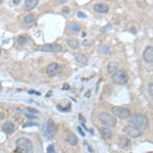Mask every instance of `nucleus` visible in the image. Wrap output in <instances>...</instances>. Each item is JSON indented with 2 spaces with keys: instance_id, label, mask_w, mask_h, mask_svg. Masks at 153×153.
I'll use <instances>...</instances> for the list:
<instances>
[{
  "instance_id": "2f4dec72",
  "label": "nucleus",
  "mask_w": 153,
  "mask_h": 153,
  "mask_svg": "<svg viewBox=\"0 0 153 153\" xmlns=\"http://www.w3.org/2000/svg\"><path fill=\"white\" fill-rule=\"evenodd\" d=\"M27 117H28L29 118H35V117H33V115H27Z\"/></svg>"
},
{
  "instance_id": "9b49d317",
  "label": "nucleus",
  "mask_w": 153,
  "mask_h": 153,
  "mask_svg": "<svg viewBox=\"0 0 153 153\" xmlns=\"http://www.w3.org/2000/svg\"><path fill=\"white\" fill-rule=\"evenodd\" d=\"M94 10L98 13H107L109 11V6L105 3H97L94 5Z\"/></svg>"
},
{
  "instance_id": "f3484780",
  "label": "nucleus",
  "mask_w": 153,
  "mask_h": 153,
  "mask_svg": "<svg viewBox=\"0 0 153 153\" xmlns=\"http://www.w3.org/2000/svg\"><path fill=\"white\" fill-rule=\"evenodd\" d=\"M68 46L73 49H76V48H79V46H80V42L76 40V38H70L68 40Z\"/></svg>"
},
{
  "instance_id": "c85d7f7f",
  "label": "nucleus",
  "mask_w": 153,
  "mask_h": 153,
  "mask_svg": "<svg viewBox=\"0 0 153 153\" xmlns=\"http://www.w3.org/2000/svg\"><path fill=\"white\" fill-rule=\"evenodd\" d=\"M19 1H21V0H13V3L14 4H19Z\"/></svg>"
},
{
  "instance_id": "39448f33",
  "label": "nucleus",
  "mask_w": 153,
  "mask_h": 153,
  "mask_svg": "<svg viewBox=\"0 0 153 153\" xmlns=\"http://www.w3.org/2000/svg\"><path fill=\"white\" fill-rule=\"evenodd\" d=\"M112 82L117 84V85H124L128 82V75L125 71L118 70L117 73H114L111 76Z\"/></svg>"
},
{
  "instance_id": "cd10ccee",
  "label": "nucleus",
  "mask_w": 153,
  "mask_h": 153,
  "mask_svg": "<svg viewBox=\"0 0 153 153\" xmlns=\"http://www.w3.org/2000/svg\"><path fill=\"white\" fill-rule=\"evenodd\" d=\"M30 93H32V94H36V95H40V93L35 92V91H30Z\"/></svg>"
},
{
  "instance_id": "f8f14e48",
  "label": "nucleus",
  "mask_w": 153,
  "mask_h": 153,
  "mask_svg": "<svg viewBox=\"0 0 153 153\" xmlns=\"http://www.w3.org/2000/svg\"><path fill=\"white\" fill-rule=\"evenodd\" d=\"M99 133L101 135V137L103 138V139H110L112 136V132L111 130L109 129L108 127H102L99 129Z\"/></svg>"
},
{
  "instance_id": "412c9836",
  "label": "nucleus",
  "mask_w": 153,
  "mask_h": 153,
  "mask_svg": "<svg viewBox=\"0 0 153 153\" xmlns=\"http://www.w3.org/2000/svg\"><path fill=\"white\" fill-rule=\"evenodd\" d=\"M99 52L101 54H109L110 53V49L107 45H101L99 47Z\"/></svg>"
},
{
  "instance_id": "6e6552de",
  "label": "nucleus",
  "mask_w": 153,
  "mask_h": 153,
  "mask_svg": "<svg viewBox=\"0 0 153 153\" xmlns=\"http://www.w3.org/2000/svg\"><path fill=\"white\" fill-rule=\"evenodd\" d=\"M61 71H62V66L56 62L50 63L47 66V68H46V73H47V75L49 76H54L58 75L59 73H61Z\"/></svg>"
},
{
  "instance_id": "7ed1b4c3",
  "label": "nucleus",
  "mask_w": 153,
  "mask_h": 153,
  "mask_svg": "<svg viewBox=\"0 0 153 153\" xmlns=\"http://www.w3.org/2000/svg\"><path fill=\"white\" fill-rule=\"evenodd\" d=\"M16 145L21 153H32V142L27 138H19L16 140Z\"/></svg>"
},
{
  "instance_id": "f704fd0d",
  "label": "nucleus",
  "mask_w": 153,
  "mask_h": 153,
  "mask_svg": "<svg viewBox=\"0 0 153 153\" xmlns=\"http://www.w3.org/2000/svg\"><path fill=\"white\" fill-rule=\"evenodd\" d=\"M1 2H2V0H0V3H1Z\"/></svg>"
},
{
  "instance_id": "0eeeda50",
  "label": "nucleus",
  "mask_w": 153,
  "mask_h": 153,
  "mask_svg": "<svg viewBox=\"0 0 153 153\" xmlns=\"http://www.w3.org/2000/svg\"><path fill=\"white\" fill-rule=\"evenodd\" d=\"M124 132L127 134L129 137H132V138H137V137H140L142 135V130H140L139 128L135 127L134 125H128L125 127L124 129Z\"/></svg>"
},
{
  "instance_id": "aec40b11",
  "label": "nucleus",
  "mask_w": 153,
  "mask_h": 153,
  "mask_svg": "<svg viewBox=\"0 0 153 153\" xmlns=\"http://www.w3.org/2000/svg\"><path fill=\"white\" fill-rule=\"evenodd\" d=\"M68 28H70V30L71 32H80L81 30V26L79 25L78 23H71L70 25H68Z\"/></svg>"
},
{
  "instance_id": "bb28decb",
  "label": "nucleus",
  "mask_w": 153,
  "mask_h": 153,
  "mask_svg": "<svg viewBox=\"0 0 153 153\" xmlns=\"http://www.w3.org/2000/svg\"><path fill=\"white\" fill-rule=\"evenodd\" d=\"M78 131H79V132H80V134H81V135H82V136H83V137H84V136H85V133H84V132H83V130H82V129H81V128H80V127H79V128H78Z\"/></svg>"
},
{
  "instance_id": "6ab92c4d",
  "label": "nucleus",
  "mask_w": 153,
  "mask_h": 153,
  "mask_svg": "<svg viewBox=\"0 0 153 153\" xmlns=\"http://www.w3.org/2000/svg\"><path fill=\"white\" fill-rule=\"evenodd\" d=\"M35 19H36V16H34V14L29 13L24 18V23L26 25H31V24H33L34 22H35Z\"/></svg>"
},
{
  "instance_id": "2eb2a0df",
  "label": "nucleus",
  "mask_w": 153,
  "mask_h": 153,
  "mask_svg": "<svg viewBox=\"0 0 153 153\" xmlns=\"http://www.w3.org/2000/svg\"><path fill=\"white\" fill-rule=\"evenodd\" d=\"M118 68H120V66H118V63L117 62V61H110L109 63L107 65V71L109 74H114L117 73V71H118Z\"/></svg>"
},
{
  "instance_id": "a211bd4d",
  "label": "nucleus",
  "mask_w": 153,
  "mask_h": 153,
  "mask_svg": "<svg viewBox=\"0 0 153 153\" xmlns=\"http://www.w3.org/2000/svg\"><path fill=\"white\" fill-rule=\"evenodd\" d=\"M76 60L78 61L79 63H82V65H86L88 61V57L84 54H76L75 55Z\"/></svg>"
},
{
  "instance_id": "423d86ee",
  "label": "nucleus",
  "mask_w": 153,
  "mask_h": 153,
  "mask_svg": "<svg viewBox=\"0 0 153 153\" xmlns=\"http://www.w3.org/2000/svg\"><path fill=\"white\" fill-rule=\"evenodd\" d=\"M37 50L41 52H59L61 51V46L59 44H45L38 46Z\"/></svg>"
},
{
  "instance_id": "393cba45",
  "label": "nucleus",
  "mask_w": 153,
  "mask_h": 153,
  "mask_svg": "<svg viewBox=\"0 0 153 153\" xmlns=\"http://www.w3.org/2000/svg\"><path fill=\"white\" fill-rule=\"evenodd\" d=\"M149 93L151 94V96L153 97V82L149 85Z\"/></svg>"
},
{
  "instance_id": "5701e85b",
  "label": "nucleus",
  "mask_w": 153,
  "mask_h": 153,
  "mask_svg": "<svg viewBox=\"0 0 153 153\" xmlns=\"http://www.w3.org/2000/svg\"><path fill=\"white\" fill-rule=\"evenodd\" d=\"M47 153H56L55 151V147H54L53 144L49 145V146L47 147Z\"/></svg>"
},
{
  "instance_id": "f257e3e1",
  "label": "nucleus",
  "mask_w": 153,
  "mask_h": 153,
  "mask_svg": "<svg viewBox=\"0 0 153 153\" xmlns=\"http://www.w3.org/2000/svg\"><path fill=\"white\" fill-rule=\"evenodd\" d=\"M130 122L132 125H134L135 127L139 128L142 131L146 130L149 127V120H148V118L144 114H141V113H134V114H132L130 117Z\"/></svg>"
},
{
  "instance_id": "20e7f679",
  "label": "nucleus",
  "mask_w": 153,
  "mask_h": 153,
  "mask_svg": "<svg viewBox=\"0 0 153 153\" xmlns=\"http://www.w3.org/2000/svg\"><path fill=\"white\" fill-rule=\"evenodd\" d=\"M111 110L115 117L122 118V120H127V118L131 117V115H132L129 108L122 107V106H114V107L111 108Z\"/></svg>"
},
{
  "instance_id": "4be33fe9",
  "label": "nucleus",
  "mask_w": 153,
  "mask_h": 153,
  "mask_svg": "<svg viewBox=\"0 0 153 153\" xmlns=\"http://www.w3.org/2000/svg\"><path fill=\"white\" fill-rule=\"evenodd\" d=\"M28 40L29 39L26 36H19L16 38V42H18V44H19V45H25L28 42Z\"/></svg>"
},
{
  "instance_id": "c756f323",
  "label": "nucleus",
  "mask_w": 153,
  "mask_h": 153,
  "mask_svg": "<svg viewBox=\"0 0 153 153\" xmlns=\"http://www.w3.org/2000/svg\"><path fill=\"white\" fill-rule=\"evenodd\" d=\"M58 1H59V3H65L66 0H58Z\"/></svg>"
},
{
  "instance_id": "9d476101",
  "label": "nucleus",
  "mask_w": 153,
  "mask_h": 153,
  "mask_svg": "<svg viewBox=\"0 0 153 153\" xmlns=\"http://www.w3.org/2000/svg\"><path fill=\"white\" fill-rule=\"evenodd\" d=\"M143 59L146 62L152 63L153 62V46H148L143 52Z\"/></svg>"
},
{
  "instance_id": "b1692460",
  "label": "nucleus",
  "mask_w": 153,
  "mask_h": 153,
  "mask_svg": "<svg viewBox=\"0 0 153 153\" xmlns=\"http://www.w3.org/2000/svg\"><path fill=\"white\" fill-rule=\"evenodd\" d=\"M76 16H78L79 18H82V19H86V18H87V16H86V14L84 13V12H82V11H79Z\"/></svg>"
},
{
  "instance_id": "72a5a7b5",
  "label": "nucleus",
  "mask_w": 153,
  "mask_h": 153,
  "mask_svg": "<svg viewBox=\"0 0 153 153\" xmlns=\"http://www.w3.org/2000/svg\"><path fill=\"white\" fill-rule=\"evenodd\" d=\"M0 55H1V49H0Z\"/></svg>"
},
{
  "instance_id": "dca6fc26",
  "label": "nucleus",
  "mask_w": 153,
  "mask_h": 153,
  "mask_svg": "<svg viewBox=\"0 0 153 153\" xmlns=\"http://www.w3.org/2000/svg\"><path fill=\"white\" fill-rule=\"evenodd\" d=\"M66 142H68V144L71 145V146H76L78 144V138L75 134L73 133H70L66 137Z\"/></svg>"
},
{
  "instance_id": "ddd939ff",
  "label": "nucleus",
  "mask_w": 153,
  "mask_h": 153,
  "mask_svg": "<svg viewBox=\"0 0 153 153\" xmlns=\"http://www.w3.org/2000/svg\"><path fill=\"white\" fill-rule=\"evenodd\" d=\"M2 131L5 134H12L14 132V125L11 122H6L5 124L2 126Z\"/></svg>"
},
{
  "instance_id": "a878e982",
  "label": "nucleus",
  "mask_w": 153,
  "mask_h": 153,
  "mask_svg": "<svg viewBox=\"0 0 153 153\" xmlns=\"http://www.w3.org/2000/svg\"><path fill=\"white\" fill-rule=\"evenodd\" d=\"M28 111L31 112V113H38V111L34 109V108H28Z\"/></svg>"
},
{
  "instance_id": "f03ea898",
  "label": "nucleus",
  "mask_w": 153,
  "mask_h": 153,
  "mask_svg": "<svg viewBox=\"0 0 153 153\" xmlns=\"http://www.w3.org/2000/svg\"><path fill=\"white\" fill-rule=\"evenodd\" d=\"M98 120L102 125L108 128H113L117 126V118L108 112H101L98 115Z\"/></svg>"
},
{
  "instance_id": "1a4fd4ad",
  "label": "nucleus",
  "mask_w": 153,
  "mask_h": 153,
  "mask_svg": "<svg viewBox=\"0 0 153 153\" xmlns=\"http://www.w3.org/2000/svg\"><path fill=\"white\" fill-rule=\"evenodd\" d=\"M56 132H57V127H56L52 122H48L47 124L45 125L44 133H45L46 137L49 138V139H52L54 136L56 135Z\"/></svg>"
},
{
  "instance_id": "7c9ffc66",
  "label": "nucleus",
  "mask_w": 153,
  "mask_h": 153,
  "mask_svg": "<svg viewBox=\"0 0 153 153\" xmlns=\"http://www.w3.org/2000/svg\"><path fill=\"white\" fill-rule=\"evenodd\" d=\"M4 117V114L3 113H0V118H3Z\"/></svg>"
},
{
  "instance_id": "4468645a",
  "label": "nucleus",
  "mask_w": 153,
  "mask_h": 153,
  "mask_svg": "<svg viewBox=\"0 0 153 153\" xmlns=\"http://www.w3.org/2000/svg\"><path fill=\"white\" fill-rule=\"evenodd\" d=\"M37 3H38V0H26V2H25V9L26 10H32V9H34L35 7L37 6Z\"/></svg>"
},
{
  "instance_id": "473e14b6",
  "label": "nucleus",
  "mask_w": 153,
  "mask_h": 153,
  "mask_svg": "<svg viewBox=\"0 0 153 153\" xmlns=\"http://www.w3.org/2000/svg\"><path fill=\"white\" fill-rule=\"evenodd\" d=\"M68 88H70V87H68V86L66 85V86H65V88H63V89H68Z\"/></svg>"
}]
</instances>
